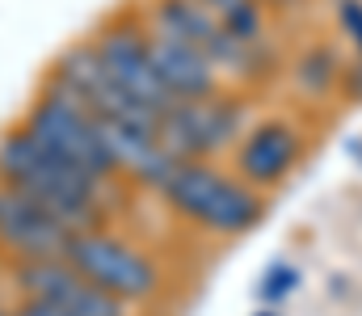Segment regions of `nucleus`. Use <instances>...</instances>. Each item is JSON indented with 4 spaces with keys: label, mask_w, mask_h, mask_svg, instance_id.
I'll list each match as a JSON object with an SVG mask.
<instances>
[{
    "label": "nucleus",
    "mask_w": 362,
    "mask_h": 316,
    "mask_svg": "<svg viewBox=\"0 0 362 316\" xmlns=\"http://www.w3.org/2000/svg\"><path fill=\"white\" fill-rule=\"evenodd\" d=\"M0 186L34 199L68 228H97L101 215V182L55 156L47 144H38L30 131H13L0 139Z\"/></svg>",
    "instance_id": "f257e3e1"
},
{
    "label": "nucleus",
    "mask_w": 362,
    "mask_h": 316,
    "mask_svg": "<svg viewBox=\"0 0 362 316\" xmlns=\"http://www.w3.org/2000/svg\"><path fill=\"white\" fill-rule=\"evenodd\" d=\"M160 190L181 215H189L194 223L223 232V236H236L262 219V203L249 186H240L228 173L198 165V160H177Z\"/></svg>",
    "instance_id": "f03ea898"
},
{
    "label": "nucleus",
    "mask_w": 362,
    "mask_h": 316,
    "mask_svg": "<svg viewBox=\"0 0 362 316\" xmlns=\"http://www.w3.org/2000/svg\"><path fill=\"white\" fill-rule=\"evenodd\" d=\"M25 131L47 144L55 156H64L68 165H76L81 173H89L93 182H105L114 173V160L105 152V139H101V122L93 118L85 105H76L68 93H59L51 85L47 98L30 105V118H25Z\"/></svg>",
    "instance_id": "7ed1b4c3"
},
{
    "label": "nucleus",
    "mask_w": 362,
    "mask_h": 316,
    "mask_svg": "<svg viewBox=\"0 0 362 316\" xmlns=\"http://www.w3.org/2000/svg\"><path fill=\"white\" fill-rule=\"evenodd\" d=\"M64 262H72L93 287H101L105 295H114L118 304L131 300H148L156 291V266L127 240L101 232V228H81L72 232Z\"/></svg>",
    "instance_id": "20e7f679"
},
{
    "label": "nucleus",
    "mask_w": 362,
    "mask_h": 316,
    "mask_svg": "<svg viewBox=\"0 0 362 316\" xmlns=\"http://www.w3.org/2000/svg\"><path fill=\"white\" fill-rule=\"evenodd\" d=\"M17 287H21V300H42L68 316H127V304H118L114 295L93 287L64 257L17 262Z\"/></svg>",
    "instance_id": "39448f33"
},
{
    "label": "nucleus",
    "mask_w": 362,
    "mask_h": 316,
    "mask_svg": "<svg viewBox=\"0 0 362 316\" xmlns=\"http://www.w3.org/2000/svg\"><path fill=\"white\" fill-rule=\"evenodd\" d=\"M93 51H97V59H101V68L110 72V81L131 98L135 105H144L152 118H165L177 98L165 89V81L156 76V68H152V59H148V47H144V38L135 34V30H105L97 42H93Z\"/></svg>",
    "instance_id": "423d86ee"
},
{
    "label": "nucleus",
    "mask_w": 362,
    "mask_h": 316,
    "mask_svg": "<svg viewBox=\"0 0 362 316\" xmlns=\"http://www.w3.org/2000/svg\"><path fill=\"white\" fill-rule=\"evenodd\" d=\"M236 105H223L211 98H194V102H177L165 118H160V144L169 148L173 160H198L219 152L223 144H232L236 135Z\"/></svg>",
    "instance_id": "0eeeda50"
},
{
    "label": "nucleus",
    "mask_w": 362,
    "mask_h": 316,
    "mask_svg": "<svg viewBox=\"0 0 362 316\" xmlns=\"http://www.w3.org/2000/svg\"><path fill=\"white\" fill-rule=\"evenodd\" d=\"M76 228H68L64 219H55L47 207H38L34 199L0 186V245L17 257V262H42V257H64L68 240Z\"/></svg>",
    "instance_id": "6e6552de"
},
{
    "label": "nucleus",
    "mask_w": 362,
    "mask_h": 316,
    "mask_svg": "<svg viewBox=\"0 0 362 316\" xmlns=\"http://www.w3.org/2000/svg\"><path fill=\"white\" fill-rule=\"evenodd\" d=\"M156 21H160V30L185 38L189 47H198L215 68H219V64H223V68H245V64L253 59V47H249L245 38H236V34L215 17L206 4H198V0H160Z\"/></svg>",
    "instance_id": "1a4fd4ad"
},
{
    "label": "nucleus",
    "mask_w": 362,
    "mask_h": 316,
    "mask_svg": "<svg viewBox=\"0 0 362 316\" xmlns=\"http://www.w3.org/2000/svg\"><path fill=\"white\" fill-rule=\"evenodd\" d=\"M144 47H148V59H152L156 76L165 81V89L177 102H194V98L215 93V64L198 47H189L185 38L169 34V30H156L152 38H144Z\"/></svg>",
    "instance_id": "9d476101"
},
{
    "label": "nucleus",
    "mask_w": 362,
    "mask_h": 316,
    "mask_svg": "<svg viewBox=\"0 0 362 316\" xmlns=\"http://www.w3.org/2000/svg\"><path fill=\"white\" fill-rule=\"evenodd\" d=\"M97 122H101V139H105V152H110L114 169H127L148 186H165V177L173 173L177 160L160 144V127L110 122V118H97Z\"/></svg>",
    "instance_id": "9b49d317"
},
{
    "label": "nucleus",
    "mask_w": 362,
    "mask_h": 316,
    "mask_svg": "<svg viewBox=\"0 0 362 316\" xmlns=\"http://www.w3.org/2000/svg\"><path fill=\"white\" fill-rule=\"evenodd\" d=\"M295 152H299V139L291 135V127L266 122V127H257V131L245 139V148H240V169H245L249 182L270 186V182H278V177L291 169Z\"/></svg>",
    "instance_id": "f8f14e48"
},
{
    "label": "nucleus",
    "mask_w": 362,
    "mask_h": 316,
    "mask_svg": "<svg viewBox=\"0 0 362 316\" xmlns=\"http://www.w3.org/2000/svg\"><path fill=\"white\" fill-rule=\"evenodd\" d=\"M198 4H206L236 38H245V42H253L257 38V8H253V0H198Z\"/></svg>",
    "instance_id": "ddd939ff"
},
{
    "label": "nucleus",
    "mask_w": 362,
    "mask_h": 316,
    "mask_svg": "<svg viewBox=\"0 0 362 316\" xmlns=\"http://www.w3.org/2000/svg\"><path fill=\"white\" fill-rule=\"evenodd\" d=\"M8 316H68V312H59V308H51V304H42V300H21Z\"/></svg>",
    "instance_id": "4468645a"
},
{
    "label": "nucleus",
    "mask_w": 362,
    "mask_h": 316,
    "mask_svg": "<svg viewBox=\"0 0 362 316\" xmlns=\"http://www.w3.org/2000/svg\"><path fill=\"white\" fill-rule=\"evenodd\" d=\"M346 21H350V30L358 34V47H362V8H354V4H350V8H346Z\"/></svg>",
    "instance_id": "2eb2a0df"
}]
</instances>
